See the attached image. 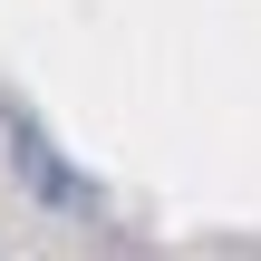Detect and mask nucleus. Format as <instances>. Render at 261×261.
<instances>
[{
    "label": "nucleus",
    "instance_id": "nucleus-1",
    "mask_svg": "<svg viewBox=\"0 0 261 261\" xmlns=\"http://www.w3.org/2000/svg\"><path fill=\"white\" fill-rule=\"evenodd\" d=\"M0 145H10V165H19V184H29V203H48V213H97V184L48 145V126H39L29 107H0Z\"/></svg>",
    "mask_w": 261,
    "mask_h": 261
}]
</instances>
